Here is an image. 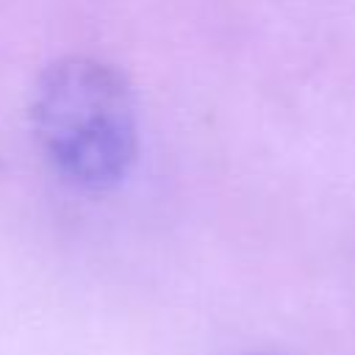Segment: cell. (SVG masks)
<instances>
[{
    "label": "cell",
    "mask_w": 355,
    "mask_h": 355,
    "mask_svg": "<svg viewBox=\"0 0 355 355\" xmlns=\"http://www.w3.org/2000/svg\"><path fill=\"white\" fill-rule=\"evenodd\" d=\"M33 136L50 166L72 186H116L139 153V119L125 75L92 55L44 69L31 103Z\"/></svg>",
    "instance_id": "cell-1"
}]
</instances>
